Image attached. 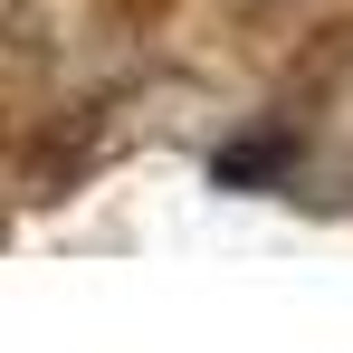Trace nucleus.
I'll return each mask as SVG.
<instances>
[{
  "instance_id": "obj_1",
  "label": "nucleus",
  "mask_w": 353,
  "mask_h": 353,
  "mask_svg": "<svg viewBox=\"0 0 353 353\" xmlns=\"http://www.w3.org/2000/svg\"><path fill=\"white\" fill-rule=\"evenodd\" d=\"M287 163V143H230L220 153V181H258V172H277Z\"/></svg>"
}]
</instances>
